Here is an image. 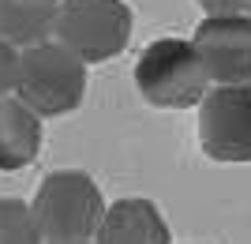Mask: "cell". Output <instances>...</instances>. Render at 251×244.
<instances>
[{"label":"cell","instance_id":"cell-9","mask_svg":"<svg viewBox=\"0 0 251 244\" xmlns=\"http://www.w3.org/2000/svg\"><path fill=\"white\" fill-rule=\"evenodd\" d=\"M56 11L60 0H0V38L19 53L30 45L52 42Z\"/></svg>","mask_w":251,"mask_h":244},{"label":"cell","instance_id":"cell-4","mask_svg":"<svg viewBox=\"0 0 251 244\" xmlns=\"http://www.w3.org/2000/svg\"><path fill=\"white\" fill-rule=\"evenodd\" d=\"M131 8L124 0H60L52 38L83 64H101L131 42Z\"/></svg>","mask_w":251,"mask_h":244},{"label":"cell","instance_id":"cell-14","mask_svg":"<svg viewBox=\"0 0 251 244\" xmlns=\"http://www.w3.org/2000/svg\"><path fill=\"white\" fill-rule=\"evenodd\" d=\"M83 244H94V241H83Z\"/></svg>","mask_w":251,"mask_h":244},{"label":"cell","instance_id":"cell-13","mask_svg":"<svg viewBox=\"0 0 251 244\" xmlns=\"http://www.w3.org/2000/svg\"><path fill=\"white\" fill-rule=\"evenodd\" d=\"M184 244H199V241H184Z\"/></svg>","mask_w":251,"mask_h":244},{"label":"cell","instance_id":"cell-8","mask_svg":"<svg viewBox=\"0 0 251 244\" xmlns=\"http://www.w3.org/2000/svg\"><path fill=\"white\" fill-rule=\"evenodd\" d=\"M42 154V117L15 94L0 98V173L26 169Z\"/></svg>","mask_w":251,"mask_h":244},{"label":"cell","instance_id":"cell-12","mask_svg":"<svg viewBox=\"0 0 251 244\" xmlns=\"http://www.w3.org/2000/svg\"><path fill=\"white\" fill-rule=\"evenodd\" d=\"M206 15H248L251 0H195Z\"/></svg>","mask_w":251,"mask_h":244},{"label":"cell","instance_id":"cell-7","mask_svg":"<svg viewBox=\"0 0 251 244\" xmlns=\"http://www.w3.org/2000/svg\"><path fill=\"white\" fill-rule=\"evenodd\" d=\"M94 244H173L169 225L147 195H124L105 207Z\"/></svg>","mask_w":251,"mask_h":244},{"label":"cell","instance_id":"cell-1","mask_svg":"<svg viewBox=\"0 0 251 244\" xmlns=\"http://www.w3.org/2000/svg\"><path fill=\"white\" fill-rule=\"evenodd\" d=\"M30 214L42 244H83L94 241L105 214V199L94 177L83 169H56L34 191Z\"/></svg>","mask_w":251,"mask_h":244},{"label":"cell","instance_id":"cell-10","mask_svg":"<svg viewBox=\"0 0 251 244\" xmlns=\"http://www.w3.org/2000/svg\"><path fill=\"white\" fill-rule=\"evenodd\" d=\"M0 244H42L30 203L15 195H0Z\"/></svg>","mask_w":251,"mask_h":244},{"label":"cell","instance_id":"cell-3","mask_svg":"<svg viewBox=\"0 0 251 244\" xmlns=\"http://www.w3.org/2000/svg\"><path fill=\"white\" fill-rule=\"evenodd\" d=\"M135 86L154 109H195L210 90V79L191 42L157 38L135 60Z\"/></svg>","mask_w":251,"mask_h":244},{"label":"cell","instance_id":"cell-11","mask_svg":"<svg viewBox=\"0 0 251 244\" xmlns=\"http://www.w3.org/2000/svg\"><path fill=\"white\" fill-rule=\"evenodd\" d=\"M15 75H19V49H11L0 38V98L15 94Z\"/></svg>","mask_w":251,"mask_h":244},{"label":"cell","instance_id":"cell-2","mask_svg":"<svg viewBox=\"0 0 251 244\" xmlns=\"http://www.w3.org/2000/svg\"><path fill=\"white\" fill-rule=\"evenodd\" d=\"M86 94V64L64 49L56 38L30 45L19 53V75H15V98L38 117H64L79 109Z\"/></svg>","mask_w":251,"mask_h":244},{"label":"cell","instance_id":"cell-6","mask_svg":"<svg viewBox=\"0 0 251 244\" xmlns=\"http://www.w3.org/2000/svg\"><path fill=\"white\" fill-rule=\"evenodd\" d=\"M191 45L214 86L251 83V15H206Z\"/></svg>","mask_w":251,"mask_h":244},{"label":"cell","instance_id":"cell-15","mask_svg":"<svg viewBox=\"0 0 251 244\" xmlns=\"http://www.w3.org/2000/svg\"><path fill=\"white\" fill-rule=\"evenodd\" d=\"M248 15H251V11H248Z\"/></svg>","mask_w":251,"mask_h":244},{"label":"cell","instance_id":"cell-5","mask_svg":"<svg viewBox=\"0 0 251 244\" xmlns=\"http://www.w3.org/2000/svg\"><path fill=\"white\" fill-rule=\"evenodd\" d=\"M199 147L225 165L251 162V83L210 86L199 106Z\"/></svg>","mask_w":251,"mask_h":244}]
</instances>
